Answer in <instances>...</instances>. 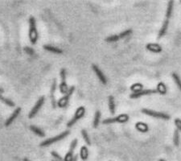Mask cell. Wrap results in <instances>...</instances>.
<instances>
[{
    "label": "cell",
    "instance_id": "12",
    "mask_svg": "<svg viewBox=\"0 0 181 161\" xmlns=\"http://www.w3.org/2000/svg\"><path fill=\"white\" fill-rule=\"evenodd\" d=\"M57 89V80H53V83H52V86H51V91H50V97H51V103H52V107L53 108H56L57 107V102L56 101V98H55V91Z\"/></svg>",
    "mask_w": 181,
    "mask_h": 161
},
{
    "label": "cell",
    "instance_id": "31",
    "mask_svg": "<svg viewBox=\"0 0 181 161\" xmlns=\"http://www.w3.org/2000/svg\"><path fill=\"white\" fill-rule=\"evenodd\" d=\"M175 125L176 126V127H177V130L181 132V120L179 118H175Z\"/></svg>",
    "mask_w": 181,
    "mask_h": 161
},
{
    "label": "cell",
    "instance_id": "21",
    "mask_svg": "<svg viewBox=\"0 0 181 161\" xmlns=\"http://www.w3.org/2000/svg\"><path fill=\"white\" fill-rule=\"evenodd\" d=\"M88 156H89V151H88L87 148L86 146H83L81 148V157L82 160H86Z\"/></svg>",
    "mask_w": 181,
    "mask_h": 161
},
{
    "label": "cell",
    "instance_id": "15",
    "mask_svg": "<svg viewBox=\"0 0 181 161\" xmlns=\"http://www.w3.org/2000/svg\"><path fill=\"white\" fill-rule=\"evenodd\" d=\"M44 49L45 50L49 51V52H51V53H56V54H61V53H63V51L61 49L57 48V47L51 46V45H44Z\"/></svg>",
    "mask_w": 181,
    "mask_h": 161
},
{
    "label": "cell",
    "instance_id": "14",
    "mask_svg": "<svg viewBox=\"0 0 181 161\" xmlns=\"http://www.w3.org/2000/svg\"><path fill=\"white\" fill-rule=\"evenodd\" d=\"M146 49L151 52H152V53H159L162 52V47L157 45V44H149V45H146Z\"/></svg>",
    "mask_w": 181,
    "mask_h": 161
},
{
    "label": "cell",
    "instance_id": "6",
    "mask_svg": "<svg viewBox=\"0 0 181 161\" xmlns=\"http://www.w3.org/2000/svg\"><path fill=\"white\" fill-rule=\"evenodd\" d=\"M129 116L126 114H123V115H118L117 117H114V118H106V119H104L102 121V123L103 124H110V123H114V122H121V123H124V122H127L129 120Z\"/></svg>",
    "mask_w": 181,
    "mask_h": 161
},
{
    "label": "cell",
    "instance_id": "28",
    "mask_svg": "<svg viewBox=\"0 0 181 161\" xmlns=\"http://www.w3.org/2000/svg\"><path fill=\"white\" fill-rule=\"evenodd\" d=\"M131 33H132V30L131 29H128V30H126V31H124L123 32L120 33L118 35V37L119 39H121V38H124V37H127L129 35H131Z\"/></svg>",
    "mask_w": 181,
    "mask_h": 161
},
{
    "label": "cell",
    "instance_id": "19",
    "mask_svg": "<svg viewBox=\"0 0 181 161\" xmlns=\"http://www.w3.org/2000/svg\"><path fill=\"white\" fill-rule=\"evenodd\" d=\"M0 101L2 102H3L5 105H7L9 107H15V103H14L12 100H10V99H8V98H6V97H4L3 96L1 95V93H0Z\"/></svg>",
    "mask_w": 181,
    "mask_h": 161
},
{
    "label": "cell",
    "instance_id": "33",
    "mask_svg": "<svg viewBox=\"0 0 181 161\" xmlns=\"http://www.w3.org/2000/svg\"><path fill=\"white\" fill-rule=\"evenodd\" d=\"M77 158H78L77 155H75V156H73V158H72V161H77Z\"/></svg>",
    "mask_w": 181,
    "mask_h": 161
},
{
    "label": "cell",
    "instance_id": "26",
    "mask_svg": "<svg viewBox=\"0 0 181 161\" xmlns=\"http://www.w3.org/2000/svg\"><path fill=\"white\" fill-rule=\"evenodd\" d=\"M157 91L158 93H160L162 94H165L167 93V88H166L165 85L164 83H160L158 85V88H157Z\"/></svg>",
    "mask_w": 181,
    "mask_h": 161
},
{
    "label": "cell",
    "instance_id": "24",
    "mask_svg": "<svg viewBox=\"0 0 181 161\" xmlns=\"http://www.w3.org/2000/svg\"><path fill=\"white\" fill-rule=\"evenodd\" d=\"M172 78H173L174 81H175V84H176V86H178L179 89H180L181 91V79L179 78V76H178L177 73H172Z\"/></svg>",
    "mask_w": 181,
    "mask_h": 161
},
{
    "label": "cell",
    "instance_id": "8",
    "mask_svg": "<svg viewBox=\"0 0 181 161\" xmlns=\"http://www.w3.org/2000/svg\"><path fill=\"white\" fill-rule=\"evenodd\" d=\"M60 78H61V82L60 84V91L62 93L65 94V93L68 92V86H67L66 83V70L64 69H62L60 70Z\"/></svg>",
    "mask_w": 181,
    "mask_h": 161
},
{
    "label": "cell",
    "instance_id": "11",
    "mask_svg": "<svg viewBox=\"0 0 181 161\" xmlns=\"http://www.w3.org/2000/svg\"><path fill=\"white\" fill-rule=\"evenodd\" d=\"M92 69H93V70H94V73H96V75H97V77L98 78V79L100 80V82L103 84V85H106V83H107V80H106V78H105V76L104 75V73H102V71H101L96 64H93V65H92Z\"/></svg>",
    "mask_w": 181,
    "mask_h": 161
},
{
    "label": "cell",
    "instance_id": "10",
    "mask_svg": "<svg viewBox=\"0 0 181 161\" xmlns=\"http://www.w3.org/2000/svg\"><path fill=\"white\" fill-rule=\"evenodd\" d=\"M157 93V89H145V90H141V91L135 92V93H132L131 95V98H138V97H141V96L150 95V94Z\"/></svg>",
    "mask_w": 181,
    "mask_h": 161
},
{
    "label": "cell",
    "instance_id": "17",
    "mask_svg": "<svg viewBox=\"0 0 181 161\" xmlns=\"http://www.w3.org/2000/svg\"><path fill=\"white\" fill-rule=\"evenodd\" d=\"M174 2L173 1H169L168 3V7H167V12H166V20H169L172 14V10H173Z\"/></svg>",
    "mask_w": 181,
    "mask_h": 161
},
{
    "label": "cell",
    "instance_id": "4",
    "mask_svg": "<svg viewBox=\"0 0 181 161\" xmlns=\"http://www.w3.org/2000/svg\"><path fill=\"white\" fill-rule=\"evenodd\" d=\"M85 114H86V109H85V107H78V108L77 109L76 112H75L74 116L72 117V119L68 122L67 126H68V127H71V126H73L79 119H81L82 117H84Z\"/></svg>",
    "mask_w": 181,
    "mask_h": 161
},
{
    "label": "cell",
    "instance_id": "22",
    "mask_svg": "<svg viewBox=\"0 0 181 161\" xmlns=\"http://www.w3.org/2000/svg\"><path fill=\"white\" fill-rule=\"evenodd\" d=\"M100 118H101V112L99 111H97L95 113V116L94 119V127L97 128L100 122Z\"/></svg>",
    "mask_w": 181,
    "mask_h": 161
},
{
    "label": "cell",
    "instance_id": "9",
    "mask_svg": "<svg viewBox=\"0 0 181 161\" xmlns=\"http://www.w3.org/2000/svg\"><path fill=\"white\" fill-rule=\"evenodd\" d=\"M77 144H78L77 139H74V140L72 141V143L70 144V148H69V150H68V151L67 152L66 155H65V157H64V159H63V160L72 161V158H73V151H74V149L76 148Z\"/></svg>",
    "mask_w": 181,
    "mask_h": 161
},
{
    "label": "cell",
    "instance_id": "36",
    "mask_svg": "<svg viewBox=\"0 0 181 161\" xmlns=\"http://www.w3.org/2000/svg\"><path fill=\"white\" fill-rule=\"evenodd\" d=\"M160 161H165L164 159H160Z\"/></svg>",
    "mask_w": 181,
    "mask_h": 161
},
{
    "label": "cell",
    "instance_id": "35",
    "mask_svg": "<svg viewBox=\"0 0 181 161\" xmlns=\"http://www.w3.org/2000/svg\"><path fill=\"white\" fill-rule=\"evenodd\" d=\"M24 161H30V160H29V159H26V158H25V159H24Z\"/></svg>",
    "mask_w": 181,
    "mask_h": 161
},
{
    "label": "cell",
    "instance_id": "34",
    "mask_svg": "<svg viewBox=\"0 0 181 161\" xmlns=\"http://www.w3.org/2000/svg\"><path fill=\"white\" fill-rule=\"evenodd\" d=\"M0 93H3V89H2L1 87H0Z\"/></svg>",
    "mask_w": 181,
    "mask_h": 161
},
{
    "label": "cell",
    "instance_id": "32",
    "mask_svg": "<svg viewBox=\"0 0 181 161\" xmlns=\"http://www.w3.org/2000/svg\"><path fill=\"white\" fill-rule=\"evenodd\" d=\"M25 52L29 55H33L34 54V51L33 49L29 48V47H26L25 48Z\"/></svg>",
    "mask_w": 181,
    "mask_h": 161
},
{
    "label": "cell",
    "instance_id": "13",
    "mask_svg": "<svg viewBox=\"0 0 181 161\" xmlns=\"http://www.w3.org/2000/svg\"><path fill=\"white\" fill-rule=\"evenodd\" d=\"M20 111H21V108L20 107H18L17 109H16L15 110V111H14L13 113H12V115H11L9 118L7 119V121H6V122H5V126H10L11 124H12V122L15 121V119H16V118H17L19 115H20Z\"/></svg>",
    "mask_w": 181,
    "mask_h": 161
},
{
    "label": "cell",
    "instance_id": "2",
    "mask_svg": "<svg viewBox=\"0 0 181 161\" xmlns=\"http://www.w3.org/2000/svg\"><path fill=\"white\" fill-rule=\"evenodd\" d=\"M69 135V131L68 130H66V131H64L62 133H60V135H58L55 136V137H53V138H49L48 140H44V142H42L40 144L41 147H48L49 145H52L53 144H55V143H57V142L60 141V140H64L65 137Z\"/></svg>",
    "mask_w": 181,
    "mask_h": 161
},
{
    "label": "cell",
    "instance_id": "37",
    "mask_svg": "<svg viewBox=\"0 0 181 161\" xmlns=\"http://www.w3.org/2000/svg\"><path fill=\"white\" fill-rule=\"evenodd\" d=\"M53 161H56V160H53Z\"/></svg>",
    "mask_w": 181,
    "mask_h": 161
},
{
    "label": "cell",
    "instance_id": "1",
    "mask_svg": "<svg viewBox=\"0 0 181 161\" xmlns=\"http://www.w3.org/2000/svg\"><path fill=\"white\" fill-rule=\"evenodd\" d=\"M38 31L36 29V23L35 18L31 16L29 18V39L32 45H35L38 40Z\"/></svg>",
    "mask_w": 181,
    "mask_h": 161
},
{
    "label": "cell",
    "instance_id": "29",
    "mask_svg": "<svg viewBox=\"0 0 181 161\" xmlns=\"http://www.w3.org/2000/svg\"><path fill=\"white\" fill-rule=\"evenodd\" d=\"M119 40L118 35H114L111 36H109L108 38H106L105 40L107 41V42H115V41H117Z\"/></svg>",
    "mask_w": 181,
    "mask_h": 161
},
{
    "label": "cell",
    "instance_id": "16",
    "mask_svg": "<svg viewBox=\"0 0 181 161\" xmlns=\"http://www.w3.org/2000/svg\"><path fill=\"white\" fill-rule=\"evenodd\" d=\"M168 25H169V20H166L165 21H164L163 26H162L161 29H160V33H159V36H158L159 39L162 38V37L165 35L166 32H167V30H168Z\"/></svg>",
    "mask_w": 181,
    "mask_h": 161
},
{
    "label": "cell",
    "instance_id": "27",
    "mask_svg": "<svg viewBox=\"0 0 181 161\" xmlns=\"http://www.w3.org/2000/svg\"><path fill=\"white\" fill-rule=\"evenodd\" d=\"M173 142L174 144H175L176 147H178L179 144V130H175L174 131V135H173Z\"/></svg>",
    "mask_w": 181,
    "mask_h": 161
},
{
    "label": "cell",
    "instance_id": "7",
    "mask_svg": "<svg viewBox=\"0 0 181 161\" xmlns=\"http://www.w3.org/2000/svg\"><path fill=\"white\" fill-rule=\"evenodd\" d=\"M44 97H40L39 98V100L36 102V103L35 104L32 109L30 111L29 115H28V118H32L36 115V114L39 112V111L41 109V107H43L44 103Z\"/></svg>",
    "mask_w": 181,
    "mask_h": 161
},
{
    "label": "cell",
    "instance_id": "25",
    "mask_svg": "<svg viewBox=\"0 0 181 161\" xmlns=\"http://www.w3.org/2000/svg\"><path fill=\"white\" fill-rule=\"evenodd\" d=\"M81 135H82L83 139H84L85 142H86L88 145H90V144H91V141H90V136H89V135H88L87 131H86V130H81Z\"/></svg>",
    "mask_w": 181,
    "mask_h": 161
},
{
    "label": "cell",
    "instance_id": "5",
    "mask_svg": "<svg viewBox=\"0 0 181 161\" xmlns=\"http://www.w3.org/2000/svg\"><path fill=\"white\" fill-rule=\"evenodd\" d=\"M142 112L143 114L149 116L154 117V118H161V119H164V120H168L170 118V116L165 113L163 112H157V111H151V110H148V109H142Z\"/></svg>",
    "mask_w": 181,
    "mask_h": 161
},
{
    "label": "cell",
    "instance_id": "3",
    "mask_svg": "<svg viewBox=\"0 0 181 161\" xmlns=\"http://www.w3.org/2000/svg\"><path fill=\"white\" fill-rule=\"evenodd\" d=\"M74 90H75V86H71V88L68 89V92H67V93H65L58 102H57V104L60 108H64V107H67V105H68V102H69L71 96H72V93H73Z\"/></svg>",
    "mask_w": 181,
    "mask_h": 161
},
{
    "label": "cell",
    "instance_id": "23",
    "mask_svg": "<svg viewBox=\"0 0 181 161\" xmlns=\"http://www.w3.org/2000/svg\"><path fill=\"white\" fill-rule=\"evenodd\" d=\"M136 128L137 130L142 132H146L148 130V126L146 124H144V123H142V122H138L137 123Z\"/></svg>",
    "mask_w": 181,
    "mask_h": 161
},
{
    "label": "cell",
    "instance_id": "30",
    "mask_svg": "<svg viewBox=\"0 0 181 161\" xmlns=\"http://www.w3.org/2000/svg\"><path fill=\"white\" fill-rule=\"evenodd\" d=\"M51 155H53V158H55V159H57L58 161H63V159L61 158V156H60V155H59L58 153H57V151H53L52 152H51Z\"/></svg>",
    "mask_w": 181,
    "mask_h": 161
},
{
    "label": "cell",
    "instance_id": "18",
    "mask_svg": "<svg viewBox=\"0 0 181 161\" xmlns=\"http://www.w3.org/2000/svg\"><path fill=\"white\" fill-rule=\"evenodd\" d=\"M108 100H109V110L111 114L114 115L115 113V108H116V107H115L114 98L113 96H109Z\"/></svg>",
    "mask_w": 181,
    "mask_h": 161
},
{
    "label": "cell",
    "instance_id": "20",
    "mask_svg": "<svg viewBox=\"0 0 181 161\" xmlns=\"http://www.w3.org/2000/svg\"><path fill=\"white\" fill-rule=\"evenodd\" d=\"M30 129H31V130H32V132H34L35 135H39V137H44V136L45 135L44 132L43 131V130H41V129H39V127H37V126H30Z\"/></svg>",
    "mask_w": 181,
    "mask_h": 161
}]
</instances>
